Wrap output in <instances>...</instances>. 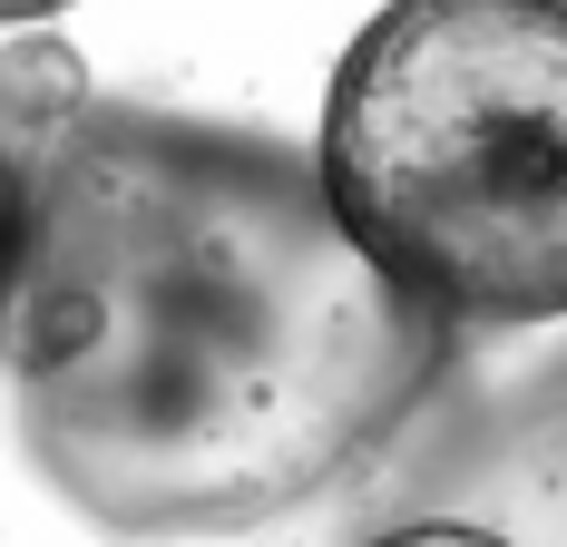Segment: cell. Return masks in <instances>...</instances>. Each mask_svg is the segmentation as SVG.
<instances>
[{"mask_svg":"<svg viewBox=\"0 0 567 547\" xmlns=\"http://www.w3.org/2000/svg\"><path fill=\"white\" fill-rule=\"evenodd\" d=\"M40 265L0 362L20 440L109 538H245L382 460L451 382V332L342 235L313 157L89 109L30 147Z\"/></svg>","mask_w":567,"mask_h":547,"instance_id":"6da1fadb","label":"cell"},{"mask_svg":"<svg viewBox=\"0 0 567 547\" xmlns=\"http://www.w3.org/2000/svg\"><path fill=\"white\" fill-rule=\"evenodd\" d=\"M313 176L411 313L567 323V10L401 0L333 69Z\"/></svg>","mask_w":567,"mask_h":547,"instance_id":"7a4b0ae2","label":"cell"},{"mask_svg":"<svg viewBox=\"0 0 567 547\" xmlns=\"http://www.w3.org/2000/svg\"><path fill=\"white\" fill-rule=\"evenodd\" d=\"M30 265H40V166H30V147L0 137V323H10Z\"/></svg>","mask_w":567,"mask_h":547,"instance_id":"3957f363","label":"cell"},{"mask_svg":"<svg viewBox=\"0 0 567 547\" xmlns=\"http://www.w3.org/2000/svg\"><path fill=\"white\" fill-rule=\"evenodd\" d=\"M372 547H509L499 528H470V518H401V528H382Z\"/></svg>","mask_w":567,"mask_h":547,"instance_id":"277c9868","label":"cell"}]
</instances>
